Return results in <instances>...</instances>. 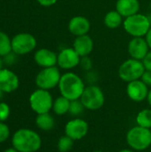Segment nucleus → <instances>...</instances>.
<instances>
[{
  "label": "nucleus",
  "mask_w": 151,
  "mask_h": 152,
  "mask_svg": "<svg viewBox=\"0 0 151 152\" xmlns=\"http://www.w3.org/2000/svg\"><path fill=\"white\" fill-rule=\"evenodd\" d=\"M69 105H70V101L63 96H60L56 98L53 101V112L58 115V116H63L67 113H69Z\"/></svg>",
  "instance_id": "nucleus-21"
},
{
  "label": "nucleus",
  "mask_w": 151,
  "mask_h": 152,
  "mask_svg": "<svg viewBox=\"0 0 151 152\" xmlns=\"http://www.w3.org/2000/svg\"><path fill=\"white\" fill-rule=\"evenodd\" d=\"M12 51V40L7 34L0 31V56L4 57Z\"/></svg>",
  "instance_id": "nucleus-23"
},
{
  "label": "nucleus",
  "mask_w": 151,
  "mask_h": 152,
  "mask_svg": "<svg viewBox=\"0 0 151 152\" xmlns=\"http://www.w3.org/2000/svg\"><path fill=\"white\" fill-rule=\"evenodd\" d=\"M118 152H135V151L132 150V149H123Z\"/></svg>",
  "instance_id": "nucleus-36"
},
{
  "label": "nucleus",
  "mask_w": 151,
  "mask_h": 152,
  "mask_svg": "<svg viewBox=\"0 0 151 152\" xmlns=\"http://www.w3.org/2000/svg\"><path fill=\"white\" fill-rule=\"evenodd\" d=\"M123 17L117 10L109 11L104 16V24L109 28H117L123 24Z\"/></svg>",
  "instance_id": "nucleus-20"
},
{
  "label": "nucleus",
  "mask_w": 151,
  "mask_h": 152,
  "mask_svg": "<svg viewBox=\"0 0 151 152\" xmlns=\"http://www.w3.org/2000/svg\"><path fill=\"white\" fill-rule=\"evenodd\" d=\"M3 152H19L16 149H14L13 147L12 148H8V149H6V150H4Z\"/></svg>",
  "instance_id": "nucleus-35"
},
{
  "label": "nucleus",
  "mask_w": 151,
  "mask_h": 152,
  "mask_svg": "<svg viewBox=\"0 0 151 152\" xmlns=\"http://www.w3.org/2000/svg\"><path fill=\"white\" fill-rule=\"evenodd\" d=\"M58 87L61 96L69 101H74L80 99L85 88V85L83 79L76 73L66 72L61 75Z\"/></svg>",
  "instance_id": "nucleus-2"
},
{
  "label": "nucleus",
  "mask_w": 151,
  "mask_h": 152,
  "mask_svg": "<svg viewBox=\"0 0 151 152\" xmlns=\"http://www.w3.org/2000/svg\"><path fill=\"white\" fill-rule=\"evenodd\" d=\"M10 129L4 122L0 121V143L5 142L10 137Z\"/></svg>",
  "instance_id": "nucleus-27"
},
{
  "label": "nucleus",
  "mask_w": 151,
  "mask_h": 152,
  "mask_svg": "<svg viewBox=\"0 0 151 152\" xmlns=\"http://www.w3.org/2000/svg\"><path fill=\"white\" fill-rule=\"evenodd\" d=\"M135 121L137 126L151 129V109H144L141 110L137 114Z\"/></svg>",
  "instance_id": "nucleus-22"
},
{
  "label": "nucleus",
  "mask_w": 151,
  "mask_h": 152,
  "mask_svg": "<svg viewBox=\"0 0 151 152\" xmlns=\"http://www.w3.org/2000/svg\"><path fill=\"white\" fill-rule=\"evenodd\" d=\"M57 1H58V0H36V2H37L39 4H41V5H43V6H46V7L53 5Z\"/></svg>",
  "instance_id": "nucleus-32"
},
{
  "label": "nucleus",
  "mask_w": 151,
  "mask_h": 152,
  "mask_svg": "<svg viewBox=\"0 0 151 152\" xmlns=\"http://www.w3.org/2000/svg\"><path fill=\"white\" fill-rule=\"evenodd\" d=\"M80 67L82 68V69H84L85 71H90L93 68V62L92 60L88 57V56H84L80 58V62H79Z\"/></svg>",
  "instance_id": "nucleus-28"
},
{
  "label": "nucleus",
  "mask_w": 151,
  "mask_h": 152,
  "mask_svg": "<svg viewBox=\"0 0 151 152\" xmlns=\"http://www.w3.org/2000/svg\"><path fill=\"white\" fill-rule=\"evenodd\" d=\"M93 40L88 34L76 37L73 43V48L80 57L88 56L93 52Z\"/></svg>",
  "instance_id": "nucleus-17"
},
{
  "label": "nucleus",
  "mask_w": 151,
  "mask_h": 152,
  "mask_svg": "<svg viewBox=\"0 0 151 152\" xmlns=\"http://www.w3.org/2000/svg\"><path fill=\"white\" fill-rule=\"evenodd\" d=\"M68 28L72 35L78 37L88 34L91 28V23L87 18L81 15H77L73 17L69 20Z\"/></svg>",
  "instance_id": "nucleus-16"
},
{
  "label": "nucleus",
  "mask_w": 151,
  "mask_h": 152,
  "mask_svg": "<svg viewBox=\"0 0 151 152\" xmlns=\"http://www.w3.org/2000/svg\"><path fill=\"white\" fill-rule=\"evenodd\" d=\"M74 142H75L74 140H72L70 137H69L66 134L61 136L57 142V149L59 152L70 151L73 148Z\"/></svg>",
  "instance_id": "nucleus-24"
},
{
  "label": "nucleus",
  "mask_w": 151,
  "mask_h": 152,
  "mask_svg": "<svg viewBox=\"0 0 151 152\" xmlns=\"http://www.w3.org/2000/svg\"><path fill=\"white\" fill-rule=\"evenodd\" d=\"M88 123L80 118H75L67 122L64 127L65 134L74 141L82 140L88 133Z\"/></svg>",
  "instance_id": "nucleus-10"
},
{
  "label": "nucleus",
  "mask_w": 151,
  "mask_h": 152,
  "mask_svg": "<svg viewBox=\"0 0 151 152\" xmlns=\"http://www.w3.org/2000/svg\"><path fill=\"white\" fill-rule=\"evenodd\" d=\"M123 26L126 33L133 37H143L150 29L151 25L148 15L136 13L125 18Z\"/></svg>",
  "instance_id": "nucleus-4"
},
{
  "label": "nucleus",
  "mask_w": 151,
  "mask_h": 152,
  "mask_svg": "<svg viewBox=\"0 0 151 152\" xmlns=\"http://www.w3.org/2000/svg\"><path fill=\"white\" fill-rule=\"evenodd\" d=\"M148 18H149V20H150V25H151V13L148 15Z\"/></svg>",
  "instance_id": "nucleus-39"
},
{
  "label": "nucleus",
  "mask_w": 151,
  "mask_h": 152,
  "mask_svg": "<svg viewBox=\"0 0 151 152\" xmlns=\"http://www.w3.org/2000/svg\"><path fill=\"white\" fill-rule=\"evenodd\" d=\"M34 59L36 63L43 69L50 68L57 65L58 54L49 49L41 48L35 53Z\"/></svg>",
  "instance_id": "nucleus-15"
},
{
  "label": "nucleus",
  "mask_w": 151,
  "mask_h": 152,
  "mask_svg": "<svg viewBox=\"0 0 151 152\" xmlns=\"http://www.w3.org/2000/svg\"><path fill=\"white\" fill-rule=\"evenodd\" d=\"M29 106L31 110L36 114H43L50 112L53 109V99L48 90L36 89L29 96Z\"/></svg>",
  "instance_id": "nucleus-6"
},
{
  "label": "nucleus",
  "mask_w": 151,
  "mask_h": 152,
  "mask_svg": "<svg viewBox=\"0 0 151 152\" xmlns=\"http://www.w3.org/2000/svg\"><path fill=\"white\" fill-rule=\"evenodd\" d=\"M147 101H148V103L150 104V106L151 107V88L149 91V94H148V97H147Z\"/></svg>",
  "instance_id": "nucleus-34"
},
{
  "label": "nucleus",
  "mask_w": 151,
  "mask_h": 152,
  "mask_svg": "<svg viewBox=\"0 0 151 152\" xmlns=\"http://www.w3.org/2000/svg\"><path fill=\"white\" fill-rule=\"evenodd\" d=\"M11 114V109L5 102H0V121L4 122L8 119Z\"/></svg>",
  "instance_id": "nucleus-26"
},
{
  "label": "nucleus",
  "mask_w": 151,
  "mask_h": 152,
  "mask_svg": "<svg viewBox=\"0 0 151 152\" xmlns=\"http://www.w3.org/2000/svg\"><path fill=\"white\" fill-rule=\"evenodd\" d=\"M61 77V72L56 66L44 68L36 75L35 82L38 88L49 91L59 86Z\"/></svg>",
  "instance_id": "nucleus-8"
},
{
  "label": "nucleus",
  "mask_w": 151,
  "mask_h": 152,
  "mask_svg": "<svg viewBox=\"0 0 151 152\" xmlns=\"http://www.w3.org/2000/svg\"><path fill=\"white\" fill-rule=\"evenodd\" d=\"M80 101L85 106V110H98L105 103V95L102 90L96 85H90L85 86Z\"/></svg>",
  "instance_id": "nucleus-5"
},
{
  "label": "nucleus",
  "mask_w": 151,
  "mask_h": 152,
  "mask_svg": "<svg viewBox=\"0 0 151 152\" xmlns=\"http://www.w3.org/2000/svg\"><path fill=\"white\" fill-rule=\"evenodd\" d=\"M145 37H146L145 39H146V41H147V43H148V45H149V46H150V49L151 50V28Z\"/></svg>",
  "instance_id": "nucleus-33"
},
{
  "label": "nucleus",
  "mask_w": 151,
  "mask_h": 152,
  "mask_svg": "<svg viewBox=\"0 0 151 152\" xmlns=\"http://www.w3.org/2000/svg\"><path fill=\"white\" fill-rule=\"evenodd\" d=\"M126 143L135 151H143L151 146V130L135 126L128 130L125 136Z\"/></svg>",
  "instance_id": "nucleus-3"
},
{
  "label": "nucleus",
  "mask_w": 151,
  "mask_h": 152,
  "mask_svg": "<svg viewBox=\"0 0 151 152\" xmlns=\"http://www.w3.org/2000/svg\"><path fill=\"white\" fill-rule=\"evenodd\" d=\"M1 57H2V56H0V70H1L2 69H4L3 66H4V61H3V59H2Z\"/></svg>",
  "instance_id": "nucleus-37"
},
{
  "label": "nucleus",
  "mask_w": 151,
  "mask_h": 152,
  "mask_svg": "<svg viewBox=\"0 0 151 152\" xmlns=\"http://www.w3.org/2000/svg\"><path fill=\"white\" fill-rule=\"evenodd\" d=\"M80 58L73 47L64 48L58 54L57 65L62 69L69 70L79 65Z\"/></svg>",
  "instance_id": "nucleus-11"
},
{
  "label": "nucleus",
  "mask_w": 151,
  "mask_h": 152,
  "mask_svg": "<svg viewBox=\"0 0 151 152\" xmlns=\"http://www.w3.org/2000/svg\"><path fill=\"white\" fill-rule=\"evenodd\" d=\"M142 61L144 65L145 69L151 71V50L149 51V53H147V55L144 57V59Z\"/></svg>",
  "instance_id": "nucleus-31"
},
{
  "label": "nucleus",
  "mask_w": 151,
  "mask_h": 152,
  "mask_svg": "<svg viewBox=\"0 0 151 152\" xmlns=\"http://www.w3.org/2000/svg\"><path fill=\"white\" fill-rule=\"evenodd\" d=\"M36 46V38L29 33H20L12 39V50L18 55L32 52Z\"/></svg>",
  "instance_id": "nucleus-9"
},
{
  "label": "nucleus",
  "mask_w": 151,
  "mask_h": 152,
  "mask_svg": "<svg viewBox=\"0 0 151 152\" xmlns=\"http://www.w3.org/2000/svg\"><path fill=\"white\" fill-rule=\"evenodd\" d=\"M116 10L123 18H127L139 12V0H117L116 3Z\"/></svg>",
  "instance_id": "nucleus-18"
},
{
  "label": "nucleus",
  "mask_w": 151,
  "mask_h": 152,
  "mask_svg": "<svg viewBox=\"0 0 151 152\" xmlns=\"http://www.w3.org/2000/svg\"><path fill=\"white\" fill-rule=\"evenodd\" d=\"M85 110V108L83 105V103L81 102L80 99L70 101L69 114H70L71 116H73L75 118H78L79 116H81L83 114Z\"/></svg>",
  "instance_id": "nucleus-25"
},
{
  "label": "nucleus",
  "mask_w": 151,
  "mask_h": 152,
  "mask_svg": "<svg viewBox=\"0 0 151 152\" xmlns=\"http://www.w3.org/2000/svg\"><path fill=\"white\" fill-rule=\"evenodd\" d=\"M36 125L40 130L48 132L53 129L55 126V120L54 118L50 114V112L37 114L36 118Z\"/></svg>",
  "instance_id": "nucleus-19"
},
{
  "label": "nucleus",
  "mask_w": 151,
  "mask_h": 152,
  "mask_svg": "<svg viewBox=\"0 0 151 152\" xmlns=\"http://www.w3.org/2000/svg\"><path fill=\"white\" fill-rule=\"evenodd\" d=\"M93 152H102V151H93Z\"/></svg>",
  "instance_id": "nucleus-40"
},
{
  "label": "nucleus",
  "mask_w": 151,
  "mask_h": 152,
  "mask_svg": "<svg viewBox=\"0 0 151 152\" xmlns=\"http://www.w3.org/2000/svg\"><path fill=\"white\" fill-rule=\"evenodd\" d=\"M145 70L146 69L142 61L130 58L125 61L119 66L118 76L123 81L129 83L134 80L141 79Z\"/></svg>",
  "instance_id": "nucleus-7"
},
{
  "label": "nucleus",
  "mask_w": 151,
  "mask_h": 152,
  "mask_svg": "<svg viewBox=\"0 0 151 152\" xmlns=\"http://www.w3.org/2000/svg\"><path fill=\"white\" fill-rule=\"evenodd\" d=\"M12 145L19 152H36L42 146V139L36 131L20 128L12 134Z\"/></svg>",
  "instance_id": "nucleus-1"
},
{
  "label": "nucleus",
  "mask_w": 151,
  "mask_h": 152,
  "mask_svg": "<svg viewBox=\"0 0 151 152\" xmlns=\"http://www.w3.org/2000/svg\"><path fill=\"white\" fill-rule=\"evenodd\" d=\"M4 92H3V91L0 89V100L3 98V96H4Z\"/></svg>",
  "instance_id": "nucleus-38"
},
{
  "label": "nucleus",
  "mask_w": 151,
  "mask_h": 152,
  "mask_svg": "<svg viewBox=\"0 0 151 152\" xmlns=\"http://www.w3.org/2000/svg\"><path fill=\"white\" fill-rule=\"evenodd\" d=\"M141 80L149 87H151V71L150 70H145L142 74Z\"/></svg>",
  "instance_id": "nucleus-30"
},
{
  "label": "nucleus",
  "mask_w": 151,
  "mask_h": 152,
  "mask_svg": "<svg viewBox=\"0 0 151 152\" xmlns=\"http://www.w3.org/2000/svg\"><path fill=\"white\" fill-rule=\"evenodd\" d=\"M150 9H151V2H150Z\"/></svg>",
  "instance_id": "nucleus-41"
},
{
  "label": "nucleus",
  "mask_w": 151,
  "mask_h": 152,
  "mask_svg": "<svg viewBox=\"0 0 151 152\" xmlns=\"http://www.w3.org/2000/svg\"><path fill=\"white\" fill-rule=\"evenodd\" d=\"M149 91V86H146L141 79L127 83L126 94L127 96L133 102H141L147 100Z\"/></svg>",
  "instance_id": "nucleus-12"
},
{
  "label": "nucleus",
  "mask_w": 151,
  "mask_h": 152,
  "mask_svg": "<svg viewBox=\"0 0 151 152\" xmlns=\"http://www.w3.org/2000/svg\"><path fill=\"white\" fill-rule=\"evenodd\" d=\"M16 53H13L12 51L11 53H9L8 54L4 55L3 57V61H4V63L5 65H8V66H11V65H13L16 61H17V57H16Z\"/></svg>",
  "instance_id": "nucleus-29"
},
{
  "label": "nucleus",
  "mask_w": 151,
  "mask_h": 152,
  "mask_svg": "<svg viewBox=\"0 0 151 152\" xmlns=\"http://www.w3.org/2000/svg\"><path fill=\"white\" fill-rule=\"evenodd\" d=\"M150 51V46L143 37H133L128 44V53L133 59L142 61Z\"/></svg>",
  "instance_id": "nucleus-13"
},
{
  "label": "nucleus",
  "mask_w": 151,
  "mask_h": 152,
  "mask_svg": "<svg viewBox=\"0 0 151 152\" xmlns=\"http://www.w3.org/2000/svg\"><path fill=\"white\" fill-rule=\"evenodd\" d=\"M20 80L18 76L8 69L0 70V89L4 93H12L18 89Z\"/></svg>",
  "instance_id": "nucleus-14"
}]
</instances>
